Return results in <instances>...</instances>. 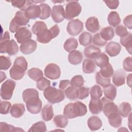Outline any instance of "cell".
<instances>
[{"mask_svg": "<svg viewBox=\"0 0 132 132\" xmlns=\"http://www.w3.org/2000/svg\"><path fill=\"white\" fill-rule=\"evenodd\" d=\"M87 112L86 106L80 101L69 103L65 106L63 109V114L69 119L84 116Z\"/></svg>", "mask_w": 132, "mask_h": 132, "instance_id": "cell-1", "label": "cell"}, {"mask_svg": "<svg viewBox=\"0 0 132 132\" xmlns=\"http://www.w3.org/2000/svg\"><path fill=\"white\" fill-rule=\"evenodd\" d=\"M27 62L24 57H17L14 61L13 67L9 71L11 78L16 80L22 79L27 69Z\"/></svg>", "mask_w": 132, "mask_h": 132, "instance_id": "cell-2", "label": "cell"}, {"mask_svg": "<svg viewBox=\"0 0 132 132\" xmlns=\"http://www.w3.org/2000/svg\"><path fill=\"white\" fill-rule=\"evenodd\" d=\"M9 39V33L6 31L1 38L0 53H7L10 56L14 55L19 51V47L14 40Z\"/></svg>", "mask_w": 132, "mask_h": 132, "instance_id": "cell-3", "label": "cell"}, {"mask_svg": "<svg viewBox=\"0 0 132 132\" xmlns=\"http://www.w3.org/2000/svg\"><path fill=\"white\" fill-rule=\"evenodd\" d=\"M43 95L47 101L51 104L59 103L63 101L65 98L62 90L51 86L44 90Z\"/></svg>", "mask_w": 132, "mask_h": 132, "instance_id": "cell-4", "label": "cell"}, {"mask_svg": "<svg viewBox=\"0 0 132 132\" xmlns=\"http://www.w3.org/2000/svg\"><path fill=\"white\" fill-rule=\"evenodd\" d=\"M29 21V19L27 16L24 11H18L10 23L9 30L11 32H15L22 26L26 25Z\"/></svg>", "mask_w": 132, "mask_h": 132, "instance_id": "cell-5", "label": "cell"}, {"mask_svg": "<svg viewBox=\"0 0 132 132\" xmlns=\"http://www.w3.org/2000/svg\"><path fill=\"white\" fill-rule=\"evenodd\" d=\"M60 29L58 25H55L50 29H46L37 34V40L41 43L45 44L50 42L52 39L56 38L59 34Z\"/></svg>", "mask_w": 132, "mask_h": 132, "instance_id": "cell-6", "label": "cell"}, {"mask_svg": "<svg viewBox=\"0 0 132 132\" xmlns=\"http://www.w3.org/2000/svg\"><path fill=\"white\" fill-rule=\"evenodd\" d=\"M81 11V7L77 1H69L66 5L65 18L71 20L79 15Z\"/></svg>", "mask_w": 132, "mask_h": 132, "instance_id": "cell-7", "label": "cell"}, {"mask_svg": "<svg viewBox=\"0 0 132 132\" xmlns=\"http://www.w3.org/2000/svg\"><path fill=\"white\" fill-rule=\"evenodd\" d=\"M15 87V82L10 79H7L2 85L1 97L4 100H10Z\"/></svg>", "mask_w": 132, "mask_h": 132, "instance_id": "cell-8", "label": "cell"}, {"mask_svg": "<svg viewBox=\"0 0 132 132\" xmlns=\"http://www.w3.org/2000/svg\"><path fill=\"white\" fill-rule=\"evenodd\" d=\"M25 103L27 110L32 114L39 113L41 110L42 104L39 96L31 97L28 98Z\"/></svg>", "mask_w": 132, "mask_h": 132, "instance_id": "cell-9", "label": "cell"}, {"mask_svg": "<svg viewBox=\"0 0 132 132\" xmlns=\"http://www.w3.org/2000/svg\"><path fill=\"white\" fill-rule=\"evenodd\" d=\"M83 29V23L79 19L71 20L69 22L67 27V32L71 36L78 35L82 31Z\"/></svg>", "mask_w": 132, "mask_h": 132, "instance_id": "cell-10", "label": "cell"}, {"mask_svg": "<svg viewBox=\"0 0 132 132\" xmlns=\"http://www.w3.org/2000/svg\"><path fill=\"white\" fill-rule=\"evenodd\" d=\"M44 75L51 79H57L60 76L61 70L58 65L55 63H50L44 69Z\"/></svg>", "mask_w": 132, "mask_h": 132, "instance_id": "cell-11", "label": "cell"}, {"mask_svg": "<svg viewBox=\"0 0 132 132\" xmlns=\"http://www.w3.org/2000/svg\"><path fill=\"white\" fill-rule=\"evenodd\" d=\"M102 103V110L106 116L108 117L110 114L114 112H118V106L111 100L103 97L101 99Z\"/></svg>", "mask_w": 132, "mask_h": 132, "instance_id": "cell-12", "label": "cell"}, {"mask_svg": "<svg viewBox=\"0 0 132 132\" xmlns=\"http://www.w3.org/2000/svg\"><path fill=\"white\" fill-rule=\"evenodd\" d=\"M51 15L53 21L57 23H60L65 19V11L61 5H54L52 7Z\"/></svg>", "mask_w": 132, "mask_h": 132, "instance_id": "cell-13", "label": "cell"}, {"mask_svg": "<svg viewBox=\"0 0 132 132\" xmlns=\"http://www.w3.org/2000/svg\"><path fill=\"white\" fill-rule=\"evenodd\" d=\"M14 37L17 42L21 44L22 42L27 40L31 39L32 34L27 27H22L16 30Z\"/></svg>", "mask_w": 132, "mask_h": 132, "instance_id": "cell-14", "label": "cell"}, {"mask_svg": "<svg viewBox=\"0 0 132 132\" xmlns=\"http://www.w3.org/2000/svg\"><path fill=\"white\" fill-rule=\"evenodd\" d=\"M37 47V42L32 39L27 40L21 44L20 51L24 54L28 55L34 52Z\"/></svg>", "mask_w": 132, "mask_h": 132, "instance_id": "cell-15", "label": "cell"}, {"mask_svg": "<svg viewBox=\"0 0 132 132\" xmlns=\"http://www.w3.org/2000/svg\"><path fill=\"white\" fill-rule=\"evenodd\" d=\"M121 50V46L118 42H109L105 47L106 52L111 57L117 56Z\"/></svg>", "mask_w": 132, "mask_h": 132, "instance_id": "cell-16", "label": "cell"}, {"mask_svg": "<svg viewBox=\"0 0 132 132\" xmlns=\"http://www.w3.org/2000/svg\"><path fill=\"white\" fill-rule=\"evenodd\" d=\"M85 26L87 29L92 33L97 32L100 28L99 21L95 16L89 18L86 21Z\"/></svg>", "mask_w": 132, "mask_h": 132, "instance_id": "cell-17", "label": "cell"}, {"mask_svg": "<svg viewBox=\"0 0 132 132\" xmlns=\"http://www.w3.org/2000/svg\"><path fill=\"white\" fill-rule=\"evenodd\" d=\"M26 15L29 19H36L39 18L41 13V9L39 5L31 4L25 11Z\"/></svg>", "mask_w": 132, "mask_h": 132, "instance_id": "cell-18", "label": "cell"}, {"mask_svg": "<svg viewBox=\"0 0 132 132\" xmlns=\"http://www.w3.org/2000/svg\"><path fill=\"white\" fill-rule=\"evenodd\" d=\"M126 73L122 70H118L113 74L112 82L116 86H121L125 84Z\"/></svg>", "mask_w": 132, "mask_h": 132, "instance_id": "cell-19", "label": "cell"}, {"mask_svg": "<svg viewBox=\"0 0 132 132\" xmlns=\"http://www.w3.org/2000/svg\"><path fill=\"white\" fill-rule=\"evenodd\" d=\"M89 108L91 113L97 114L100 113L102 110V103L100 98H91L89 104Z\"/></svg>", "mask_w": 132, "mask_h": 132, "instance_id": "cell-20", "label": "cell"}, {"mask_svg": "<svg viewBox=\"0 0 132 132\" xmlns=\"http://www.w3.org/2000/svg\"><path fill=\"white\" fill-rule=\"evenodd\" d=\"M83 59L82 54L81 52L74 50L70 52L68 55V60L69 62L73 65H77L80 64Z\"/></svg>", "mask_w": 132, "mask_h": 132, "instance_id": "cell-21", "label": "cell"}, {"mask_svg": "<svg viewBox=\"0 0 132 132\" xmlns=\"http://www.w3.org/2000/svg\"><path fill=\"white\" fill-rule=\"evenodd\" d=\"M25 111V108L24 104L17 103L13 104L11 107L10 113L11 115L15 118H19L22 117Z\"/></svg>", "mask_w": 132, "mask_h": 132, "instance_id": "cell-22", "label": "cell"}, {"mask_svg": "<svg viewBox=\"0 0 132 132\" xmlns=\"http://www.w3.org/2000/svg\"><path fill=\"white\" fill-rule=\"evenodd\" d=\"M101 53L100 48L92 45L87 46L84 50L85 56L89 59H94Z\"/></svg>", "mask_w": 132, "mask_h": 132, "instance_id": "cell-23", "label": "cell"}, {"mask_svg": "<svg viewBox=\"0 0 132 132\" xmlns=\"http://www.w3.org/2000/svg\"><path fill=\"white\" fill-rule=\"evenodd\" d=\"M87 124L89 129L92 131L97 130L102 126V122L97 116L90 117L88 120Z\"/></svg>", "mask_w": 132, "mask_h": 132, "instance_id": "cell-24", "label": "cell"}, {"mask_svg": "<svg viewBox=\"0 0 132 132\" xmlns=\"http://www.w3.org/2000/svg\"><path fill=\"white\" fill-rule=\"evenodd\" d=\"M110 125L115 128L119 127L122 124V118L118 112H114L107 117Z\"/></svg>", "mask_w": 132, "mask_h": 132, "instance_id": "cell-25", "label": "cell"}, {"mask_svg": "<svg viewBox=\"0 0 132 132\" xmlns=\"http://www.w3.org/2000/svg\"><path fill=\"white\" fill-rule=\"evenodd\" d=\"M104 93L106 98L113 101L117 95V88L114 85L109 84L104 87Z\"/></svg>", "mask_w": 132, "mask_h": 132, "instance_id": "cell-26", "label": "cell"}, {"mask_svg": "<svg viewBox=\"0 0 132 132\" xmlns=\"http://www.w3.org/2000/svg\"><path fill=\"white\" fill-rule=\"evenodd\" d=\"M82 70L87 74L92 73L94 72L96 69V65L94 61L91 59H86L82 62Z\"/></svg>", "mask_w": 132, "mask_h": 132, "instance_id": "cell-27", "label": "cell"}, {"mask_svg": "<svg viewBox=\"0 0 132 132\" xmlns=\"http://www.w3.org/2000/svg\"><path fill=\"white\" fill-rule=\"evenodd\" d=\"M64 91L67 97L70 100L74 101L78 98L79 91L77 88L70 85L67 87Z\"/></svg>", "mask_w": 132, "mask_h": 132, "instance_id": "cell-28", "label": "cell"}, {"mask_svg": "<svg viewBox=\"0 0 132 132\" xmlns=\"http://www.w3.org/2000/svg\"><path fill=\"white\" fill-rule=\"evenodd\" d=\"M54 111L53 106L51 105L47 104L44 106L41 111L42 119L45 121H48L52 119L54 117Z\"/></svg>", "mask_w": 132, "mask_h": 132, "instance_id": "cell-29", "label": "cell"}, {"mask_svg": "<svg viewBox=\"0 0 132 132\" xmlns=\"http://www.w3.org/2000/svg\"><path fill=\"white\" fill-rule=\"evenodd\" d=\"M99 34L101 37L106 41L111 40L114 36L113 29L111 26H107L102 28Z\"/></svg>", "mask_w": 132, "mask_h": 132, "instance_id": "cell-30", "label": "cell"}, {"mask_svg": "<svg viewBox=\"0 0 132 132\" xmlns=\"http://www.w3.org/2000/svg\"><path fill=\"white\" fill-rule=\"evenodd\" d=\"M118 110L120 116L126 118L128 117L131 112V106L128 102H123L118 107Z\"/></svg>", "mask_w": 132, "mask_h": 132, "instance_id": "cell-31", "label": "cell"}, {"mask_svg": "<svg viewBox=\"0 0 132 132\" xmlns=\"http://www.w3.org/2000/svg\"><path fill=\"white\" fill-rule=\"evenodd\" d=\"M94 61L97 67L102 68L109 63V58L105 53H102L94 58Z\"/></svg>", "mask_w": 132, "mask_h": 132, "instance_id": "cell-32", "label": "cell"}, {"mask_svg": "<svg viewBox=\"0 0 132 132\" xmlns=\"http://www.w3.org/2000/svg\"><path fill=\"white\" fill-rule=\"evenodd\" d=\"M78 46V42L75 38H70L68 39L63 45L64 49L68 52H71L76 49Z\"/></svg>", "mask_w": 132, "mask_h": 132, "instance_id": "cell-33", "label": "cell"}, {"mask_svg": "<svg viewBox=\"0 0 132 132\" xmlns=\"http://www.w3.org/2000/svg\"><path fill=\"white\" fill-rule=\"evenodd\" d=\"M53 122L57 127L65 128L68 124V118L64 115H57L54 117Z\"/></svg>", "mask_w": 132, "mask_h": 132, "instance_id": "cell-34", "label": "cell"}, {"mask_svg": "<svg viewBox=\"0 0 132 132\" xmlns=\"http://www.w3.org/2000/svg\"><path fill=\"white\" fill-rule=\"evenodd\" d=\"M108 22L110 25L116 27L121 23V19L118 12L111 11L108 16Z\"/></svg>", "mask_w": 132, "mask_h": 132, "instance_id": "cell-35", "label": "cell"}, {"mask_svg": "<svg viewBox=\"0 0 132 132\" xmlns=\"http://www.w3.org/2000/svg\"><path fill=\"white\" fill-rule=\"evenodd\" d=\"M41 9L40 15L39 19L41 20H45L48 18L51 14L52 10L50 6L45 3H42L39 5Z\"/></svg>", "mask_w": 132, "mask_h": 132, "instance_id": "cell-36", "label": "cell"}, {"mask_svg": "<svg viewBox=\"0 0 132 132\" xmlns=\"http://www.w3.org/2000/svg\"><path fill=\"white\" fill-rule=\"evenodd\" d=\"M28 76L34 81H38L40 78L43 77V72L37 68H32L27 71Z\"/></svg>", "mask_w": 132, "mask_h": 132, "instance_id": "cell-37", "label": "cell"}, {"mask_svg": "<svg viewBox=\"0 0 132 132\" xmlns=\"http://www.w3.org/2000/svg\"><path fill=\"white\" fill-rule=\"evenodd\" d=\"M12 6L18 8L24 11L30 5L32 4V2L31 1H12L10 2Z\"/></svg>", "mask_w": 132, "mask_h": 132, "instance_id": "cell-38", "label": "cell"}, {"mask_svg": "<svg viewBox=\"0 0 132 132\" xmlns=\"http://www.w3.org/2000/svg\"><path fill=\"white\" fill-rule=\"evenodd\" d=\"M92 35L88 32L84 31L79 36V43L82 46H87L90 44L92 42Z\"/></svg>", "mask_w": 132, "mask_h": 132, "instance_id": "cell-39", "label": "cell"}, {"mask_svg": "<svg viewBox=\"0 0 132 132\" xmlns=\"http://www.w3.org/2000/svg\"><path fill=\"white\" fill-rule=\"evenodd\" d=\"M120 43L124 46L127 51L130 54H131V35L130 33H129L127 36L121 37L120 38Z\"/></svg>", "mask_w": 132, "mask_h": 132, "instance_id": "cell-40", "label": "cell"}, {"mask_svg": "<svg viewBox=\"0 0 132 132\" xmlns=\"http://www.w3.org/2000/svg\"><path fill=\"white\" fill-rule=\"evenodd\" d=\"M46 29H47V27L44 22L42 21H37L32 26L31 30L34 34L37 35Z\"/></svg>", "mask_w": 132, "mask_h": 132, "instance_id": "cell-41", "label": "cell"}, {"mask_svg": "<svg viewBox=\"0 0 132 132\" xmlns=\"http://www.w3.org/2000/svg\"><path fill=\"white\" fill-rule=\"evenodd\" d=\"M99 72L100 73L101 75L103 77L107 78H110L112 76L114 73V71L111 64L109 63L106 66L102 68H101L100 71Z\"/></svg>", "mask_w": 132, "mask_h": 132, "instance_id": "cell-42", "label": "cell"}, {"mask_svg": "<svg viewBox=\"0 0 132 132\" xmlns=\"http://www.w3.org/2000/svg\"><path fill=\"white\" fill-rule=\"evenodd\" d=\"M35 96H39V92L36 89L34 88L26 89L22 93V97L24 102H26L28 98Z\"/></svg>", "mask_w": 132, "mask_h": 132, "instance_id": "cell-43", "label": "cell"}, {"mask_svg": "<svg viewBox=\"0 0 132 132\" xmlns=\"http://www.w3.org/2000/svg\"><path fill=\"white\" fill-rule=\"evenodd\" d=\"M46 126L44 122L39 121L34 123L28 130V131H46Z\"/></svg>", "mask_w": 132, "mask_h": 132, "instance_id": "cell-44", "label": "cell"}, {"mask_svg": "<svg viewBox=\"0 0 132 132\" xmlns=\"http://www.w3.org/2000/svg\"><path fill=\"white\" fill-rule=\"evenodd\" d=\"M89 91L91 98H100L103 94L101 88L96 85L92 86Z\"/></svg>", "mask_w": 132, "mask_h": 132, "instance_id": "cell-45", "label": "cell"}, {"mask_svg": "<svg viewBox=\"0 0 132 132\" xmlns=\"http://www.w3.org/2000/svg\"><path fill=\"white\" fill-rule=\"evenodd\" d=\"M36 86L39 90L43 91L51 86V81L43 76L37 81Z\"/></svg>", "mask_w": 132, "mask_h": 132, "instance_id": "cell-46", "label": "cell"}, {"mask_svg": "<svg viewBox=\"0 0 132 132\" xmlns=\"http://www.w3.org/2000/svg\"><path fill=\"white\" fill-rule=\"evenodd\" d=\"M11 65V61L9 57L4 56H0V69L1 70H7Z\"/></svg>", "mask_w": 132, "mask_h": 132, "instance_id": "cell-47", "label": "cell"}, {"mask_svg": "<svg viewBox=\"0 0 132 132\" xmlns=\"http://www.w3.org/2000/svg\"><path fill=\"white\" fill-rule=\"evenodd\" d=\"M0 130L1 131H22L24 130L20 128V127H15L14 126L8 124L5 122H1L0 123Z\"/></svg>", "mask_w": 132, "mask_h": 132, "instance_id": "cell-48", "label": "cell"}, {"mask_svg": "<svg viewBox=\"0 0 132 132\" xmlns=\"http://www.w3.org/2000/svg\"><path fill=\"white\" fill-rule=\"evenodd\" d=\"M71 85L76 88H80L84 85V80L81 75H75L72 77L71 81Z\"/></svg>", "mask_w": 132, "mask_h": 132, "instance_id": "cell-49", "label": "cell"}, {"mask_svg": "<svg viewBox=\"0 0 132 132\" xmlns=\"http://www.w3.org/2000/svg\"><path fill=\"white\" fill-rule=\"evenodd\" d=\"M96 82L97 84L101 85L103 87H105L110 83V79L107 78L102 76L99 72H97L95 76Z\"/></svg>", "mask_w": 132, "mask_h": 132, "instance_id": "cell-50", "label": "cell"}, {"mask_svg": "<svg viewBox=\"0 0 132 132\" xmlns=\"http://www.w3.org/2000/svg\"><path fill=\"white\" fill-rule=\"evenodd\" d=\"M92 41L93 44L98 46H103L105 45L107 43V41L104 40L101 37L99 33H97L94 35Z\"/></svg>", "mask_w": 132, "mask_h": 132, "instance_id": "cell-51", "label": "cell"}, {"mask_svg": "<svg viewBox=\"0 0 132 132\" xmlns=\"http://www.w3.org/2000/svg\"><path fill=\"white\" fill-rule=\"evenodd\" d=\"M11 103L7 101L1 102V113L6 114L9 112V109L11 107Z\"/></svg>", "mask_w": 132, "mask_h": 132, "instance_id": "cell-52", "label": "cell"}, {"mask_svg": "<svg viewBox=\"0 0 132 132\" xmlns=\"http://www.w3.org/2000/svg\"><path fill=\"white\" fill-rule=\"evenodd\" d=\"M129 33L126 28L122 25L118 26L116 28V34L120 37H125Z\"/></svg>", "mask_w": 132, "mask_h": 132, "instance_id": "cell-53", "label": "cell"}, {"mask_svg": "<svg viewBox=\"0 0 132 132\" xmlns=\"http://www.w3.org/2000/svg\"><path fill=\"white\" fill-rule=\"evenodd\" d=\"M78 91H79V96L78 98V99L84 100L89 96V88L81 87L79 88Z\"/></svg>", "mask_w": 132, "mask_h": 132, "instance_id": "cell-54", "label": "cell"}, {"mask_svg": "<svg viewBox=\"0 0 132 132\" xmlns=\"http://www.w3.org/2000/svg\"><path fill=\"white\" fill-rule=\"evenodd\" d=\"M123 67L124 70L127 72L132 71L131 58L130 57H126L123 62Z\"/></svg>", "mask_w": 132, "mask_h": 132, "instance_id": "cell-55", "label": "cell"}, {"mask_svg": "<svg viewBox=\"0 0 132 132\" xmlns=\"http://www.w3.org/2000/svg\"><path fill=\"white\" fill-rule=\"evenodd\" d=\"M106 5L111 9H117L119 4V1H105Z\"/></svg>", "mask_w": 132, "mask_h": 132, "instance_id": "cell-56", "label": "cell"}, {"mask_svg": "<svg viewBox=\"0 0 132 132\" xmlns=\"http://www.w3.org/2000/svg\"><path fill=\"white\" fill-rule=\"evenodd\" d=\"M132 15L131 14H129L126 16L123 20L124 24L129 29H131L132 28Z\"/></svg>", "mask_w": 132, "mask_h": 132, "instance_id": "cell-57", "label": "cell"}, {"mask_svg": "<svg viewBox=\"0 0 132 132\" xmlns=\"http://www.w3.org/2000/svg\"><path fill=\"white\" fill-rule=\"evenodd\" d=\"M70 85L71 82L69 80H61L60 81L59 87L61 90L64 91V90Z\"/></svg>", "mask_w": 132, "mask_h": 132, "instance_id": "cell-58", "label": "cell"}, {"mask_svg": "<svg viewBox=\"0 0 132 132\" xmlns=\"http://www.w3.org/2000/svg\"><path fill=\"white\" fill-rule=\"evenodd\" d=\"M127 84L129 87H131V74H129L127 76Z\"/></svg>", "mask_w": 132, "mask_h": 132, "instance_id": "cell-59", "label": "cell"}, {"mask_svg": "<svg viewBox=\"0 0 132 132\" xmlns=\"http://www.w3.org/2000/svg\"><path fill=\"white\" fill-rule=\"evenodd\" d=\"M1 82H2L4 80H5L6 78V75L4 72H1Z\"/></svg>", "mask_w": 132, "mask_h": 132, "instance_id": "cell-60", "label": "cell"}]
</instances>
